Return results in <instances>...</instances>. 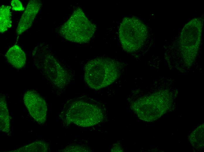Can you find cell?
I'll return each instance as SVG.
<instances>
[{
  "label": "cell",
  "mask_w": 204,
  "mask_h": 152,
  "mask_svg": "<svg viewBox=\"0 0 204 152\" xmlns=\"http://www.w3.org/2000/svg\"><path fill=\"white\" fill-rule=\"evenodd\" d=\"M49 145L44 141H38L13 151L16 152H46L49 149Z\"/></svg>",
  "instance_id": "cell-13"
},
{
  "label": "cell",
  "mask_w": 204,
  "mask_h": 152,
  "mask_svg": "<svg viewBox=\"0 0 204 152\" xmlns=\"http://www.w3.org/2000/svg\"><path fill=\"white\" fill-rule=\"evenodd\" d=\"M5 56L8 62L17 69L23 68L25 64V54L21 49L17 45L11 47L6 52Z\"/></svg>",
  "instance_id": "cell-10"
},
{
  "label": "cell",
  "mask_w": 204,
  "mask_h": 152,
  "mask_svg": "<svg viewBox=\"0 0 204 152\" xmlns=\"http://www.w3.org/2000/svg\"><path fill=\"white\" fill-rule=\"evenodd\" d=\"M42 70L47 78L54 85L61 89L69 82L70 76L50 55H47L43 60Z\"/></svg>",
  "instance_id": "cell-6"
},
{
  "label": "cell",
  "mask_w": 204,
  "mask_h": 152,
  "mask_svg": "<svg viewBox=\"0 0 204 152\" xmlns=\"http://www.w3.org/2000/svg\"><path fill=\"white\" fill-rule=\"evenodd\" d=\"M120 65L113 59L99 58L88 62L84 68V79L91 88L98 90L114 82L119 76Z\"/></svg>",
  "instance_id": "cell-2"
},
{
  "label": "cell",
  "mask_w": 204,
  "mask_h": 152,
  "mask_svg": "<svg viewBox=\"0 0 204 152\" xmlns=\"http://www.w3.org/2000/svg\"><path fill=\"white\" fill-rule=\"evenodd\" d=\"M147 27L139 19L134 17L124 18L119 30L120 42L123 49L132 53L140 49L147 38Z\"/></svg>",
  "instance_id": "cell-4"
},
{
  "label": "cell",
  "mask_w": 204,
  "mask_h": 152,
  "mask_svg": "<svg viewBox=\"0 0 204 152\" xmlns=\"http://www.w3.org/2000/svg\"><path fill=\"white\" fill-rule=\"evenodd\" d=\"M61 116L66 125L73 123L78 126L87 127L101 122L103 113L98 106L87 99H77L68 101L65 105Z\"/></svg>",
  "instance_id": "cell-1"
},
{
  "label": "cell",
  "mask_w": 204,
  "mask_h": 152,
  "mask_svg": "<svg viewBox=\"0 0 204 152\" xmlns=\"http://www.w3.org/2000/svg\"><path fill=\"white\" fill-rule=\"evenodd\" d=\"M189 140L193 146L197 150L204 146V124L197 127L191 134Z\"/></svg>",
  "instance_id": "cell-14"
},
{
  "label": "cell",
  "mask_w": 204,
  "mask_h": 152,
  "mask_svg": "<svg viewBox=\"0 0 204 152\" xmlns=\"http://www.w3.org/2000/svg\"><path fill=\"white\" fill-rule=\"evenodd\" d=\"M11 7L2 5L0 8V32L3 33L12 26Z\"/></svg>",
  "instance_id": "cell-12"
},
{
  "label": "cell",
  "mask_w": 204,
  "mask_h": 152,
  "mask_svg": "<svg viewBox=\"0 0 204 152\" xmlns=\"http://www.w3.org/2000/svg\"><path fill=\"white\" fill-rule=\"evenodd\" d=\"M62 152H87V148L83 146H68L62 150Z\"/></svg>",
  "instance_id": "cell-15"
},
{
  "label": "cell",
  "mask_w": 204,
  "mask_h": 152,
  "mask_svg": "<svg viewBox=\"0 0 204 152\" xmlns=\"http://www.w3.org/2000/svg\"><path fill=\"white\" fill-rule=\"evenodd\" d=\"M165 96L159 93L140 98L131 106L138 117L143 121L151 122L157 120L168 111L169 107Z\"/></svg>",
  "instance_id": "cell-5"
},
{
  "label": "cell",
  "mask_w": 204,
  "mask_h": 152,
  "mask_svg": "<svg viewBox=\"0 0 204 152\" xmlns=\"http://www.w3.org/2000/svg\"><path fill=\"white\" fill-rule=\"evenodd\" d=\"M202 25V21L198 18L193 19L186 24L180 38L183 46L191 47L198 45L201 39Z\"/></svg>",
  "instance_id": "cell-8"
},
{
  "label": "cell",
  "mask_w": 204,
  "mask_h": 152,
  "mask_svg": "<svg viewBox=\"0 0 204 152\" xmlns=\"http://www.w3.org/2000/svg\"><path fill=\"white\" fill-rule=\"evenodd\" d=\"M0 129L1 132L7 133L10 130V117L6 98L3 95H0Z\"/></svg>",
  "instance_id": "cell-11"
},
{
  "label": "cell",
  "mask_w": 204,
  "mask_h": 152,
  "mask_svg": "<svg viewBox=\"0 0 204 152\" xmlns=\"http://www.w3.org/2000/svg\"><path fill=\"white\" fill-rule=\"evenodd\" d=\"M40 0L29 1L23 14L16 29L18 35H20L29 28L42 6Z\"/></svg>",
  "instance_id": "cell-9"
},
{
  "label": "cell",
  "mask_w": 204,
  "mask_h": 152,
  "mask_svg": "<svg viewBox=\"0 0 204 152\" xmlns=\"http://www.w3.org/2000/svg\"><path fill=\"white\" fill-rule=\"evenodd\" d=\"M23 101L32 118L40 124L44 123L46 120L47 107L42 97L36 91L30 90L24 94Z\"/></svg>",
  "instance_id": "cell-7"
},
{
  "label": "cell",
  "mask_w": 204,
  "mask_h": 152,
  "mask_svg": "<svg viewBox=\"0 0 204 152\" xmlns=\"http://www.w3.org/2000/svg\"><path fill=\"white\" fill-rule=\"evenodd\" d=\"M12 10L15 11H22L24 10L21 2L18 0H13L11 1Z\"/></svg>",
  "instance_id": "cell-16"
},
{
  "label": "cell",
  "mask_w": 204,
  "mask_h": 152,
  "mask_svg": "<svg viewBox=\"0 0 204 152\" xmlns=\"http://www.w3.org/2000/svg\"><path fill=\"white\" fill-rule=\"evenodd\" d=\"M96 29L95 25L87 18L80 8L76 10L61 27V35L70 42L81 44L88 42Z\"/></svg>",
  "instance_id": "cell-3"
}]
</instances>
